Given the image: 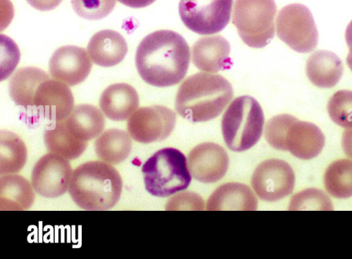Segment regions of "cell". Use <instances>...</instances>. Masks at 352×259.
<instances>
[{
  "label": "cell",
  "mask_w": 352,
  "mask_h": 259,
  "mask_svg": "<svg viewBox=\"0 0 352 259\" xmlns=\"http://www.w3.org/2000/svg\"><path fill=\"white\" fill-rule=\"evenodd\" d=\"M278 37L293 50L308 53L317 46L318 32L309 9L301 3L283 7L276 20Z\"/></svg>",
  "instance_id": "52a82bcc"
},
{
  "label": "cell",
  "mask_w": 352,
  "mask_h": 259,
  "mask_svg": "<svg viewBox=\"0 0 352 259\" xmlns=\"http://www.w3.org/2000/svg\"><path fill=\"white\" fill-rule=\"evenodd\" d=\"M142 172L146 190L158 197L184 190L191 181L185 155L174 148L155 152L143 164Z\"/></svg>",
  "instance_id": "5b68a950"
},
{
  "label": "cell",
  "mask_w": 352,
  "mask_h": 259,
  "mask_svg": "<svg viewBox=\"0 0 352 259\" xmlns=\"http://www.w3.org/2000/svg\"><path fill=\"white\" fill-rule=\"evenodd\" d=\"M74 99L68 86L57 80H47L37 88L34 106L44 117L52 121L65 120L72 112Z\"/></svg>",
  "instance_id": "9a60e30c"
},
{
  "label": "cell",
  "mask_w": 352,
  "mask_h": 259,
  "mask_svg": "<svg viewBox=\"0 0 352 259\" xmlns=\"http://www.w3.org/2000/svg\"><path fill=\"white\" fill-rule=\"evenodd\" d=\"M34 8L40 11H49L56 8L63 0H26Z\"/></svg>",
  "instance_id": "d6a6232c"
},
{
  "label": "cell",
  "mask_w": 352,
  "mask_h": 259,
  "mask_svg": "<svg viewBox=\"0 0 352 259\" xmlns=\"http://www.w3.org/2000/svg\"><path fill=\"white\" fill-rule=\"evenodd\" d=\"M204 201L194 192H186L170 198L166 210H204Z\"/></svg>",
  "instance_id": "1f68e13d"
},
{
  "label": "cell",
  "mask_w": 352,
  "mask_h": 259,
  "mask_svg": "<svg viewBox=\"0 0 352 259\" xmlns=\"http://www.w3.org/2000/svg\"><path fill=\"white\" fill-rule=\"evenodd\" d=\"M65 122L75 137L85 142L98 137L105 126L104 117L101 111L88 104L76 105Z\"/></svg>",
  "instance_id": "44dd1931"
},
{
  "label": "cell",
  "mask_w": 352,
  "mask_h": 259,
  "mask_svg": "<svg viewBox=\"0 0 352 259\" xmlns=\"http://www.w3.org/2000/svg\"><path fill=\"white\" fill-rule=\"evenodd\" d=\"M121 3L133 8H141L148 6L156 0H118Z\"/></svg>",
  "instance_id": "d590c367"
},
{
  "label": "cell",
  "mask_w": 352,
  "mask_h": 259,
  "mask_svg": "<svg viewBox=\"0 0 352 259\" xmlns=\"http://www.w3.org/2000/svg\"><path fill=\"white\" fill-rule=\"evenodd\" d=\"M276 13L274 0H235L232 23L244 43L261 48L274 36Z\"/></svg>",
  "instance_id": "8992f818"
},
{
  "label": "cell",
  "mask_w": 352,
  "mask_h": 259,
  "mask_svg": "<svg viewBox=\"0 0 352 259\" xmlns=\"http://www.w3.org/2000/svg\"><path fill=\"white\" fill-rule=\"evenodd\" d=\"M230 45L222 36L199 38L192 47V61L201 71L216 73L230 66Z\"/></svg>",
  "instance_id": "2e32d148"
},
{
  "label": "cell",
  "mask_w": 352,
  "mask_h": 259,
  "mask_svg": "<svg viewBox=\"0 0 352 259\" xmlns=\"http://www.w3.org/2000/svg\"><path fill=\"white\" fill-rule=\"evenodd\" d=\"M94 148L100 160L118 164L129 157L132 149L131 137L124 130L107 129L96 138Z\"/></svg>",
  "instance_id": "cb8c5ba5"
},
{
  "label": "cell",
  "mask_w": 352,
  "mask_h": 259,
  "mask_svg": "<svg viewBox=\"0 0 352 259\" xmlns=\"http://www.w3.org/2000/svg\"><path fill=\"white\" fill-rule=\"evenodd\" d=\"M49 79L48 74L39 68H19L9 80L10 95L16 105L25 108L34 106V98L37 88Z\"/></svg>",
  "instance_id": "603a6c76"
},
{
  "label": "cell",
  "mask_w": 352,
  "mask_h": 259,
  "mask_svg": "<svg viewBox=\"0 0 352 259\" xmlns=\"http://www.w3.org/2000/svg\"><path fill=\"white\" fill-rule=\"evenodd\" d=\"M176 123L175 113L162 105L141 107L127 122L128 133L135 141L149 144L168 137Z\"/></svg>",
  "instance_id": "9c48e42d"
},
{
  "label": "cell",
  "mask_w": 352,
  "mask_h": 259,
  "mask_svg": "<svg viewBox=\"0 0 352 259\" xmlns=\"http://www.w3.org/2000/svg\"><path fill=\"white\" fill-rule=\"evenodd\" d=\"M190 48L179 33L155 31L140 43L135 65L142 80L157 87L175 85L184 78L190 63Z\"/></svg>",
  "instance_id": "6da1fadb"
},
{
  "label": "cell",
  "mask_w": 352,
  "mask_h": 259,
  "mask_svg": "<svg viewBox=\"0 0 352 259\" xmlns=\"http://www.w3.org/2000/svg\"><path fill=\"white\" fill-rule=\"evenodd\" d=\"M327 111L332 121L338 126L352 127V91L336 92L328 102Z\"/></svg>",
  "instance_id": "83f0119b"
},
{
  "label": "cell",
  "mask_w": 352,
  "mask_h": 259,
  "mask_svg": "<svg viewBox=\"0 0 352 259\" xmlns=\"http://www.w3.org/2000/svg\"><path fill=\"white\" fill-rule=\"evenodd\" d=\"M294 184L293 169L281 159L263 161L254 170L252 177L254 192L261 199L268 202L280 200L290 194Z\"/></svg>",
  "instance_id": "30bf717a"
},
{
  "label": "cell",
  "mask_w": 352,
  "mask_h": 259,
  "mask_svg": "<svg viewBox=\"0 0 352 259\" xmlns=\"http://www.w3.org/2000/svg\"><path fill=\"white\" fill-rule=\"evenodd\" d=\"M324 142V135L319 127L293 116L284 137L283 150L301 159H311L320 153Z\"/></svg>",
  "instance_id": "5bb4252c"
},
{
  "label": "cell",
  "mask_w": 352,
  "mask_h": 259,
  "mask_svg": "<svg viewBox=\"0 0 352 259\" xmlns=\"http://www.w3.org/2000/svg\"><path fill=\"white\" fill-rule=\"evenodd\" d=\"M44 142L50 153L72 160L85 150L87 142L75 137L67 128L65 120L55 122L44 132Z\"/></svg>",
  "instance_id": "d4e9b609"
},
{
  "label": "cell",
  "mask_w": 352,
  "mask_h": 259,
  "mask_svg": "<svg viewBox=\"0 0 352 259\" xmlns=\"http://www.w3.org/2000/svg\"><path fill=\"white\" fill-rule=\"evenodd\" d=\"M27 148L14 133L1 130L0 133V174H15L25 166Z\"/></svg>",
  "instance_id": "484cf974"
},
{
  "label": "cell",
  "mask_w": 352,
  "mask_h": 259,
  "mask_svg": "<svg viewBox=\"0 0 352 259\" xmlns=\"http://www.w3.org/2000/svg\"><path fill=\"white\" fill-rule=\"evenodd\" d=\"M342 147L346 156L352 159V127L343 132Z\"/></svg>",
  "instance_id": "836d02e7"
},
{
  "label": "cell",
  "mask_w": 352,
  "mask_h": 259,
  "mask_svg": "<svg viewBox=\"0 0 352 259\" xmlns=\"http://www.w3.org/2000/svg\"><path fill=\"white\" fill-rule=\"evenodd\" d=\"M1 80H3L15 69L19 61L20 52L16 44L3 34H1Z\"/></svg>",
  "instance_id": "4dcf8cb0"
},
{
  "label": "cell",
  "mask_w": 352,
  "mask_h": 259,
  "mask_svg": "<svg viewBox=\"0 0 352 259\" xmlns=\"http://www.w3.org/2000/svg\"><path fill=\"white\" fill-rule=\"evenodd\" d=\"M72 8L80 17L88 20H99L106 17L113 10L116 0H72Z\"/></svg>",
  "instance_id": "f546056e"
},
{
  "label": "cell",
  "mask_w": 352,
  "mask_h": 259,
  "mask_svg": "<svg viewBox=\"0 0 352 259\" xmlns=\"http://www.w3.org/2000/svg\"><path fill=\"white\" fill-rule=\"evenodd\" d=\"M333 206L328 196L316 188L302 190L293 196L289 210H332Z\"/></svg>",
  "instance_id": "f1b7e54d"
},
{
  "label": "cell",
  "mask_w": 352,
  "mask_h": 259,
  "mask_svg": "<svg viewBox=\"0 0 352 259\" xmlns=\"http://www.w3.org/2000/svg\"><path fill=\"white\" fill-rule=\"evenodd\" d=\"M258 201L245 184L227 183L217 188L206 203L207 210H256Z\"/></svg>",
  "instance_id": "d6986e66"
},
{
  "label": "cell",
  "mask_w": 352,
  "mask_h": 259,
  "mask_svg": "<svg viewBox=\"0 0 352 259\" xmlns=\"http://www.w3.org/2000/svg\"><path fill=\"white\" fill-rule=\"evenodd\" d=\"M122 190V177L111 164L92 161L80 165L73 171L68 191L80 208L102 211L116 205Z\"/></svg>",
  "instance_id": "3957f363"
},
{
  "label": "cell",
  "mask_w": 352,
  "mask_h": 259,
  "mask_svg": "<svg viewBox=\"0 0 352 259\" xmlns=\"http://www.w3.org/2000/svg\"><path fill=\"white\" fill-rule=\"evenodd\" d=\"M73 170L68 159L49 153L42 156L32 171L31 182L36 193L56 198L69 189Z\"/></svg>",
  "instance_id": "8fae6325"
},
{
  "label": "cell",
  "mask_w": 352,
  "mask_h": 259,
  "mask_svg": "<svg viewBox=\"0 0 352 259\" xmlns=\"http://www.w3.org/2000/svg\"><path fill=\"white\" fill-rule=\"evenodd\" d=\"M264 114L258 101L250 95L232 100L221 120V131L229 149L243 152L254 146L261 137Z\"/></svg>",
  "instance_id": "277c9868"
},
{
  "label": "cell",
  "mask_w": 352,
  "mask_h": 259,
  "mask_svg": "<svg viewBox=\"0 0 352 259\" xmlns=\"http://www.w3.org/2000/svg\"><path fill=\"white\" fill-rule=\"evenodd\" d=\"M99 104L107 117L113 121H123L138 108L139 96L130 85L116 83L102 91Z\"/></svg>",
  "instance_id": "e0dca14e"
},
{
  "label": "cell",
  "mask_w": 352,
  "mask_h": 259,
  "mask_svg": "<svg viewBox=\"0 0 352 259\" xmlns=\"http://www.w3.org/2000/svg\"><path fill=\"white\" fill-rule=\"evenodd\" d=\"M306 74L309 80L316 87L331 88L342 78V63L335 53L327 50H318L307 59Z\"/></svg>",
  "instance_id": "ffe728a7"
},
{
  "label": "cell",
  "mask_w": 352,
  "mask_h": 259,
  "mask_svg": "<svg viewBox=\"0 0 352 259\" xmlns=\"http://www.w3.org/2000/svg\"><path fill=\"white\" fill-rule=\"evenodd\" d=\"M345 39L349 49L346 56V63L352 71V21L349 23L345 32Z\"/></svg>",
  "instance_id": "e575fe53"
},
{
  "label": "cell",
  "mask_w": 352,
  "mask_h": 259,
  "mask_svg": "<svg viewBox=\"0 0 352 259\" xmlns=\"http://www.w3.org/2000/svg\"><path fill=\"white\" fill-rule=\"evenodd\" d=\"M92 61L101 67H112L125 57L128 45L124 38L118 32L103 30L94 34L87 45Z\"/></svg>",
  "instance_id": "ac0fdd59"
},
{
  "label": "cell",
  "mask_w": 352,
  "mask_h": 259,
  "mask_svg": "<svg viewBox=\"0 0 352 259\" xmlns=\"http://www.w3.org/2000/svg\"><path fill=\"white\" fill-rule=\"evenodd\" d=\"M324 183L328 193L338 199L352 196V160L333 161L327 168Z\"/></svg>",
  "instance_id": "4316f807"
},
{
  "label": "cell",
  "mask_w": 352,
  "mask_h": 259,
  "mask_svg": "<svg viewBox=\"0 0 352 259\" xmlns=\"http://www.w3.org/2000/svg\"><path fill=\"white\" fill-rule=\"evenodd\" d=\"M91 67L92 62L87 51L74 45L58 48L49 62L52 77L69 86H75L83 82Z\"/></svg>",
  "instance_id": "7c38bea8"
},
{
  "label": "cell",
  "mask_w": 352,
  "mask_h": 259,
  "mask_svg": "<svg viewBox=\"0 0 352 259\" xmlns=\"http://www.w3.org/2000/svg\"><path fill=\"white\" fill-rule=\"evenodd\" d=\"M32 185L16 174L1 175L0 178L1 210H25L29 209L35 199Z\"/></svg>",
  "instance_id": "7402d4cb"
},
{
  "label": "cell",
  "mask_w": 352,
  "mask_h": 259,
  "mask_svg": "<svg viewBox=\"0 0 352 259\" xmlns=\"http://www.w3.org/2000/svg\"><path fill=\"white\" fill-rule=\"evenodd\" d=\"M233 0H180L179 14L190 30L201 35L223 30L230 19Z\"/></svg>",
  "instance_id": "ba28073f"
},
{
  "label": "cell",
  "mask_w": 352,
  "mask_h": 259,
  "mask_svg": "<svg viewBox=\"0 0 352 259\" xmlns=\"http://www.w3.org/2000/svg\"><path fill=\"white\" fill-rule=\"evenodd\" d=\"M233 96L230 82L219 74L199 72L179 86L175 109L192 122H206L219 116Z\"/></svg>",
  "instance_id": "7a4b0ae2"
},
{
  "label": "cell",
  "mask_w": 352,
  "mask_h": 259,
  "mask_svg": "<svg viewBox=\"0 0 352 259\" xmlns=\"http://www.w3.org/2000/svg\"><path fill=\"white\" fill-rule=\"evenodd\" d=\"M188 162L190 172L195 179L210 183L220 180L226 174L229 157L221 146L206 142L192 149Z\"/></svg>",
  "instance_id": "4fadbf2b"
}]
</instances>
